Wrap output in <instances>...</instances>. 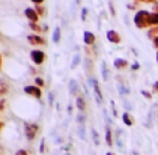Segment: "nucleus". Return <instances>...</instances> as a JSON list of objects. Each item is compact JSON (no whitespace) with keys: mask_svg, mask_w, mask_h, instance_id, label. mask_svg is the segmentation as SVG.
<instances>
[{"mask_svg":"<svg viewBox=\"0 0 158 155\" xmlns=\"http://www.w3.org/2000/svg\"><path fill=\"white\" fill-rule=\"evenodd\" d=\"M38 131V125H30V124H26V136L29 140H33Z\"/></svg>","mask_w":158,"mask_h":155,"instance_id":"1","label":"nucleus"},{"mask_svg":"<svg viewBox=\"0 0 158 155\" xmlns=\"http://www.w3.org/2000/svg\"><path fill=\"white\" fill-rule=\"evenodd\" d=\"M26 92L35 95L36 98H41V90H39V89H35V87H26Z\"/></svg>","mask_w":158,"mask_h":155,"instance_id":"2","label":"nucleus"},{"mask_svg":"<svg viewBox=\"0 0 158 155\" xmlns=\"http://www.w3.org/2000/svg\"><path fill=\"white\" fill-rule=\"evenodd\" d=\"M32 57H35V60H36V63H42V53H39V51H33L32 53Z\"/></svg>","mask_w":158,"mask_h":155,"instance_id":"3","label":"nucleus"},{"mask_svg":"<svg viewBox=\"0 0 158 155\" xmlns=\"http://www.w3.org/2000/svg\"><path fill=\"white\" fill-rule=\"evenodd\" d=\"M77 107H78L80 111H83V110L86 108V103H85V99H83V98H78V99H77Z\"/></svg>","mask_w":158,"mask_h":155,"instance_id":"4","label":"nucleus"},{"mask_svg":"<svg viewBox=\"0 0 158 155\" xmlns=\"http://www.w3.org/2000/svg\"><path fill=\"white\" fill-rule=\"evenodd\" d=\"M71 87H69V92H71V94H73V95H75V94H77V89H78V87H77V83H75V80H71Z\"/></svg>","mask_w":158,"mask_h":155,"instance_id":"5","label":"nucleus"},{"mask_svg":"<svg viewBox=\"0 0 158 155\" xmlns=\"http://www.w3.org/2000/svg\"><path fill=\"white\" fill-rule=\"evenodd\" d=\"M85 120H86V116L83 113H78V116H77V122H78V125H85Z\"/></svg>","mask_w":158,"mask_h":155,"instance_id":"6","label":"nucleus"},{"mask_svg":"<svg viewBox=\"0 0 158 155\" xmlns=\"http://www.w3.org/2000/svg\"><path fill=\"white\" fill-rule=\"evenodd\" d=\"M59 36H60V30H59V29H56V30H54V38H53V41H54V42H57V41L60 39Z\"/></svg>","mask_w":158,"mask_h":155,"instance_id":"7","label":"nucleus"},{"mask_svg":"<svg viewBox=\"0 0 158 155\" xmlns=\"http://www.w3.org/2000/svg\"><path fill=\"white\" fill-rule=\"evenodd\" d=\"M123 120H125V124H127V125H131V124H133V119L128 116V113H127V115H123Z\"/></svg>","mask_w":158,"mask_h":155,"instance_id":"8","label":"nucleus"},{"mask_svg":"<svg viewBox=\"0 0 158 155\" xmlns=\"http://www.w3.org/2000/svg\"><path fill=\"white\" fill-rule=\"evenodd\" d=\"M26 14L30 17V18H33V20H36V15H35V11H32V9H27L26 11Z\"/></svg>","mask_w":158,"mask_h":155,"instance_id":"9","label":"nucleus"},{"mask_svg":"<svg viewBox=\"0 0 158 155\" xmlns=\"http://www.w3.org/2000/svg\"><path fill=\"white\" fill-rule=\"evenodd\" d=\"M92 134H94V140H95V145H99V137H98V132L94 130V131H92Z\"/></svg>","mask_w":158,"mask_h":155,"instance_id":"10","label":"nucleus"},{"mask_svg":"<svg viewBox=\"0 0 158 155\" xmlns=\"http://www.w3.org/2000/svg\"><path fill=\"white\" fill-rule=\"evenodd\" d=\"M85 36H86V42H92V41H94V39H92V38H94L92 33H85Z\"/></svg>","mask_w":158,"mask_h":155,"instance_id":"11","label":"nucleus"},{"mask_svg":"<svg viewBox=\"0 0 158 155\" xmlns=\"http://www.w3.org/2000/svg\"><path fill=\"white\" fill-rule=\"evenodd\" d=\"M78 60H80V56H75V57H74V62H73V66H75V65L78 63Z\"/></svg>","mask_w":158,"mask_h":155,"instance_id":"12","label":"nucleus"},{"mask_svg":"<svg viewBox=\"0 0 158 155\" xmlns=\"http://www.w3.org/2000/svg\"><path fill=\"white\" fill-rule=\"evenodd\" d=\"M44 143H45V142L42 140V142H41V148H39V152H44Z\"/></svg>","mask_w":158,"mask_h":155,"instance_id":"13","label":"nucleus"},{"mask_svg":"<svg viewBox=\"0 0 158 155\" xmlns=\"http://www.w3.org/2000/svg\"><path fill=\"white\" fill-rule=\"evenodd\" d=\"M17 155H27V152H26V151H18Z\"/></svg>","mask_w":158,"mask_h":155,"instance_id":"14","label":"nucleus"},{"mask_svg":"<svg viewBox=\"0 0 158 155\" xmlns=\"http://www.w3.org/2000/svg\"><path fill=\"white\" fill-rule=\"evenodd\" d=\"M41 2H42V0H36V3H41Z\"/></svg>","mask_w":158,"mask_h":155,"instance_id":"15","label":"nucleus"},{"mask_svg":"<svg viewBox=\"0 0 158 155\" xmlns=\"http://www.w3.org/2000/svg\"><path fill=\"white\" fill-rule=\"evenodd\" d=\"M107 155H113V154H111V152H109V154H107Z\"/></svg>","mask_w":158,"mask_h":155,"instance_id":"16","label":"nucleus"},{"mask_svg":"<svg viewBox=\"0 0 158 155\" xmlns=\"http://www.w3.org/2000/svg\"><path fill=\"white\" fill-rule=\"evenodd\" d=\"M66 155H69V154H66Z\"/></svg>","mask_w":158,"mask_h":155,"instance_id":"17","label":"nucleus"}]
</instances>
